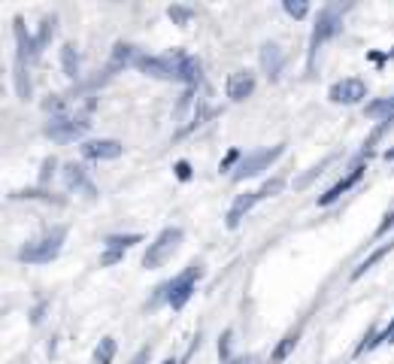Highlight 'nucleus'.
Masks as SVG:
<instances>
[{
  "label": "nucleus",
  "mask_w": 394,
  "mask_h": 364,
  "mask_svg": "<svg viewBox=\"0 0 394 364\" xmlns=\"http://www.w3.org/2000/svg\"><path fill=\"white\" fill-rule=\"evenodd\" d=\"M64 240H67V228H52L46 234L28 240V243L19 249V261L22 264H49L55 261L64 249Z\"/></svg>",
  "instance_id": "f03ea898"
},
{
  "label": "nucleus",
  "mask_w": 394,
  "mask_h": 364,
  "mask_svg": "<svg viewBox=\"0 0 394 364\" xmlns=\"http://www.w3.org/2000/svg\"><path fill=\"white\" fill-rule=\"evenodd\" d=\"M328 97L334 104H346V106H355L367 97V82L358 79V76H346V79H337L334 85L328 88Z\"/></svg>",
  "instance_id": "6e6552de"
},
{
  "label": "nucleus",
  "mask_w": 394,
  "mask_h": 364,
  "mask_svg": "<svg viewBox=\"0 0 394 364\" xmlns=\"http://www.w3.org/2000/svg\"><path fill=\"white\" fill-rule=\"evenodd\" d=\"M394 228V210L391 213H385V219L379 222V228H376V237H382V234H388V231Z\"/></svg>",
  "instance_id": "bb28decb"
},
{
  "label": "nucleus",
  "mask_w": 394,
  "mask_h": 364,
  "mask_svg": "<svg viewBox=\"0 0 394 364\" xmlns=\"http://www.w3.org/2000/svg\"><path fill=\"white\" fill-rule=\"evenodd\" d=\"M204 276V264L200 261H191L186 270L179 273V276H173L170 283H167V304H170L173 310H182L188 304V297L195 295V286L197 279Z\"/></svg>",
  "instance_id": "39448f33"
},
{
  "label": "nucleus",
  "mask_w": 394,
  "mask_h": 364,
  "mask_svg": "<svg viewBox=\"0 0 394 364\" xmlns=\"http://www.w3.org/2000/svg\"><path fill=\"white\" fill-rule=\"evenodd\" d=\"M282 64H285L282 49L276 46V43H264V46H261V67H264L267 76H270V79H279Z\"/></svg>",
  "instance_id": "ddd939ff"
},
{
  "label": "nucleus",
  "mask_w": 394,
  "mask_h": 364,
  "mask_svg": "<svg viewBox=\"0 0 394 364\" xmlns=\"http://www.w3.org/2000/svg\"><path fill=\"white\" fill-rule=\"evenodd\" d=\"M161 364H179V361H176V358H167V361H161Z\"/></svg>",
  "instance_id": "473e14b6"
},
{
  "label": "nucleus",
  "mask_w": 394,
  "mask_h": 364,
  "mask_svg": "<svg viewBox=\"0 0 394 364\" xmlns=\"http://www.w3.org/2000/svg\"><path fill=\"white\" fill-rule=\"evenodd\" d=\"M385 340H394V322H391V328H385L382 334H376L373 340L367 343V349H376V346H379V343H385Z\"/></svg>",
  "instance_id": "a878e982"
},
{
  "label": "nucleus",
  "mask_w": 394,
  "mask_h": 364,
  "mask_svg": "<svg viewBox=\"0 0 394 364\" xmlns=\"http://www.w3.org/2000/svg\"><path fill=\"white\" fill-rule=\"evenodd\" d=\"M328 164H331V158H325L322 164H315V167H309V170L304 173V176H300V179L295 182V188H306V185H309V182H313V179L318 176V173H322L325 167H328Z\"/></svg>",
  "instance_id": "5701e85b"
},
{
  "label": "nucleus",
  "mask_w": 394,
  "mask_h": 364,
  "mask_svg": "<svg viewBox=\"0 0 394 364\" xmlns=\"http://www.w3.org/2000/svg\"><path fill=\"white\" fill-rule=\"evenodd\" d=\"M137 70L142 76L164 79V82H186V85H197L204 76V67L195 55L186 52H170V55H146L137 61Z\"/></svg>",
  "instance_id": "f257e3e1"
},
{
  "label": "nucleus",
  "mask_w": 394,
  "mask_h": 364,
  "mask_svg": "<svg viewBox=\"0 0 394 364\" xmlns=\"http://www.w3.org/2000/svg\"><path fill=\"white\" fill-rule=\"evenodd\" d=\"M140 58L133 55V46H128V43H115V49H113V58H110V67H106V73H113L115 70H122V67H128V64H137Z\"/></svg>",
  "instance_id": "2eb2a0df"
},
{
  "label": "nucleus",
  "mask_w": 394,
  "mask_h": 364,
  "mask_svg": "<svg viewBox=\"0 0 394 364\" xmlns=\"http://www.w3.org/2000/svg\"><path fill=\"white\" fill-rule=\"evenodd\" d=\"M282 185H285V179L282 176H273V179H267L258 192H261V197H273V195H279L282 192Z\"/></svg>",
  "instance_id": "393cba45"
},
{
  "label": "nucleus",
  "mask_w": 394,
  "mask_h": 364,
  "mask_svg": "<svg viewBox=\"0 0 394 364\" xmlns=\"http://www.w3.org/2000/svg\"><path fill=\"white\" fill-rule=\"evenodd\" d=\"M343 10H346V6H340V3H331V6H325V10H318L313 37H309V67H313V61H315L318 46L328 43L331 37L340 34V28H343Z\"/></svg>",
  "instance_id": "7ed1b4c3"
},
{
  "label": "nucleus",
  "mask_w": 394,
  "mask_h": 364,
  "mask_svg": "<svg viewBox=\"0 0 394 364\" xmlns=\"http://www.w3.org/2000/svg\"><path fill=\"white\" fill-rule=\"evenodd\" d=\"M137 243H142L140 234H110L104 240L106 252H115V255H122V258H124V252H128L131 246H137Z\"/></svg>",
  "instance_id": "dca6fc26"
},
{
  "label": "nucleus",
  "mask_w": 394,
  "mask_h": 364,
  "mask_svg": "<svg viewBox=\"0 0 394 364\" xmlns=\"http://www.w3.org/2000/svg\"><path fill=\"white\" fill-rule=\"evenodd\" d=\"M282 10L291 15V19H304V15L309 13V6L304 3V0H285L282 3Z\"/></svg>",
  "instance_id": "b1692460"
},
{
  "label": "nucleus",
  "mask_w": 394,
  "mask_h": 364,
  "mask_svg": "<svg viewBox=\"0 0 394 364\" xmlns=\"http://www.w3.org/2000/svg\"><path fill=\"white\" fill-rule=\"evenodd\" d=\"M167 15H170V19L176 22V24H182V28H186V24L195 19V10H191V6H170V10H167Z\"/></svg>",
  "instance_id": "4be33fe9"
},
{
  "label": "nucleus",
  "mask_w": 394,
  "mask_h": 364,
  "mask_svg": "<svg viewBox=\"0 0 394 364\" xmlns=\"http://www.w3.org/2000/svg\"><path fill=\"white\" fill-rule=\"evenodd\" d=\"M361 176H364V167H361V164H358V167H352V170L346 173V176H343L340 182H334V185L328 188V192H325L322 197H318V206H328V204L337 201V197H343V195H346L352 185H355L358 179H361Z\"/></svg>",
  "instance_id": "f8f14e48"
},
{
  "label": "nucleus",
  "mask_w": 394,
  "mask_h": 364,
  "mask_svg": "<svg viewBox=\"0 0 394 364\" xmlns=\"http://www.w3.org/2000/svg\"><path fill=\"white\" fill-rule=\"evenodd\" d=\"M228 346H231V331H224L222 340H219V355L222 358H228Z\"/></svg>",
  "instance_id": "cd10ccee"
},
{
  "label": "nucleus",
  "mask_w": 394,
  "mask_h": 364,
  "mask_svg": "<svg viewBox=\"0 0 394 364\" xmlns=\"http://www.w3.org/2000/svg\"><path fill=\"white\" fill-rule=\"evenodd\" d=\"M295 346H297V331H291V334H285V337H282V343L273 349L270 361H273V364H282V361L288 358L291 352H295Z\"/></svg>",
  "instance_id": "aec40b11"
},
{
  "label": "nucleus",
  "mask_w": 394,
  "mask_h": 364,
  "mask_svg": "<svg viewBox=\"0 0 394 364\" xmlns=\"http://www.w3.org/2000/svg\"><path fill=\"white\" fill-rule=\"evenodd\" d=\"M282 152H285V143H276V146H270V149H258V152H249L246 158H240V164L233 167L231 179H233V182H243V179H249V176H258V173H264L276 158H282Z\"/></svg>",
  "instance_id": "423d86ee"
},
{
  "label": "nucleus",
  "mask_w": 394,
  "mask_h": 364,
  "mask_svg": "<svg viewBox=\"0 0 394 364\" xmlns=\"http://www.w3.org/2000/svg\"><path fill=\"white\" fill-rule=\"evenodd\" d=\"M258 201H264L261 192H246V195H240L237 201H233V206L228 210V228H237L240 222H243V216H246V213L252 210Z\"/></svg>",
  "instance_id": "4468645a"
},
{
  "label": "nucleus",
  "mask_w": 394,
  "mask_h": 364,
  "mask_svg": "<svg viewBox=\"0 0 394 364\" xmlns=\"http://www.w3.org/2000/svg\"><path fill=\"white\" fill-rule=\"evenodd\" d=\"M237 158H240V152H231V155H228V158H224V164H222V170H228V167H231V164H233V161H237Z\"/></svg>",
  "instance_id": "2f4dec72"
},
{
  "label": "nucleus",
  "mask_w": 394,
  "mask_h": 364,
  "mask_svg": "<svg viewBox=\"0 0 394 364\" xmlns=\"http://www.w3.org/2000/svg\"><path fill=\"white\" fill-rule=\"evenodd\" d=\"M113 358H115V340L113 337H104L95 346V364H113Z\"/></svg>",
  "instance_id": "412c9836"
},
{
  "label": "nucleus",
  "mask_w": 394,
  "mask_h": 364,
  "mask_svg": "<svg viewBox=\"0 0 394 364\" xmlns=\"http://www.w3.org/2000/svg\"><path fill=\"white\" fill-rule=\"evenodd\" d=\"M391 249H394V240H391V243H385V246H382V249H376V252H370V255H367V258H364L361 264H358V267H355V270H352V279H361V276H364V273H367V270H370V267H373V264H376V261H382V258H385V255H388Z\"/></svg>",
  "instance_id": "6ab92c4d"
},
{
  "label": "nucleus",
  "mask_w": 394,
  "mask_h": 364,
  "mask_svg": "<svg viewBox=\"0 0 394 364\" xmlns=\"http://www.w3.org/2000/svg\"><path fill=\"white\" fill-rule=\"evenodd\" d=\"M182 237H186V231L182 228H176V225H170V228H164L161 234H158L152 243H149V249H146V255H142V267L146 270H158L161 264L170 258V255L179 249V243H182Z\"/></svg>",
  "instance_id": "20e7f679"
},
{
  "label": "nucleus",
  "mask_w": 394,
  "mask_h": 364,
  "mask_svg": "<svg viewBox=\"0 0 394 364\" xmlns=\"http://www.w3.org/2000/svg\"><path fill=\"white\" fill-rule=\"evenodd\" d=\"M224 91H228L231 101H246L255 91V73L252 70H237L231 73L228 82H224Z\"/></svg>",
  "instance_id": "9b49d317"
},
{
  "label": "nucleus",
  "mask_w": 394,
  "mask_h": 364,
  "mask_svg": "<svg viewBox=\"0 0 394 364\" xmlns=\"http://www.w3.org/2000/svg\"><path fill=\"white\" fill-rule=\"evenodd\" d=\"M61 67L67 73V79H79V52L73 43L61 46Z\"/></svg>",
  "instance_id": "f3484780"
},
{
  "label": "nucleus",
  "mask_w": 394,
  "mask_h": 364,
  "mask_svg": "<svg viewBox=\"0 0 394 364\" xmlns=\"http://www.w3.org/2000/svg\"><path fill=\"white\" fill-rule=\"evenodd\" d=\"M64 185H67V192L85 195L88 201H95V197H97L95 182L88 179V173H85V167H82V164H64Z\"/></svg>",
  "instance_id": "9d476101"
},
{
  "label": "nucleus",
  "mask_w": 394,
  "mask_h": 364,
  "mask_svg": "<svg viewBox=\"0 0 394 364\" xmlns=\"http://www.w3.org/2000/svg\"><path fill=\"white\" fill-rule=\"evenodd\" d=\"M176 176H179V179H188V176H191L188 161H179V164H176Z\"/></svg>",
  "instance_id": "c756f323"
},
{
  "label": "nucleus",
  "mask_w": 394,
  "mask_h": 364,
  "mask_svg": "<svg viewBox=\"0 0 394 364\" xmlns=\"http://www.w3.org/2000/svg\"><path fill=\"white\" fill-rule=\"evenodd\" d=\"M228 364H261L255 358V355H237V358H231Z\"/></svg>",
  "instance_id": "7c9ffc66"
},
{
  "label": "nucleus",
  "mask_w": 394,
  "mask_h": 364,
  "mask_svg": "<svg viewBox=\"0 0 394 364\" xmlns=\"http://www.w3.org/2000/svg\"><path fill=\"white\" fill-rule=\"evenodd\" d=\"M91 128V122L85 119V115H55V119L46 122V137L55 140V143H73L76 137H82L85 131Z\"/></svg>",
  "instance_id": "0eeeda50"
},
{
  "label": "nucleus",
  "mask_w": 394,
  "mask_h": 364,
  "mask_svg": "<svg viewBox=\"0 0 394 364\" xmlns=\"http://www.w3.org/2000/svg\"><path fill=\"white\" fill-rule=\"evenodd\" d=\"M122 152H124V146L113 137H100V140L82 143V155L88 161H115V158H122Z\"/></svg>",
  "instance_id": "1a4fd4ad"
},
{
  "label": "nucleus",
  "mask_w": 394,
  "mask_h": 364,
  "mask_svg": "<svg viewBox=\"0 0 394 364\" xmlns=\"http://www.w3.org/2000/svg\"><path fill=\"white\" fill-rule=\"evenodd\" d=\"M149 355H152V349H149V346H142V349L131 358V364H146V361H149Z\"/></svg>",
  "instance_id": "c85d7f7f"
},
{
  "label": "nucleus",
  "mask_w": 394,
  "mask_h": 364,
  "mask_svg": "<svg viewBox=\"0 0 394 364\" xmlns=\"http://www.w3.org/2000/svg\"><path fill=\"white\" fill-rule=\"evenodd\" d=\"M367 115H373V119H394V94L391 97H379V101H370L364 106Z\"/></svg>",
  "instance_id": "a211bd4d"
}]
</instances>
